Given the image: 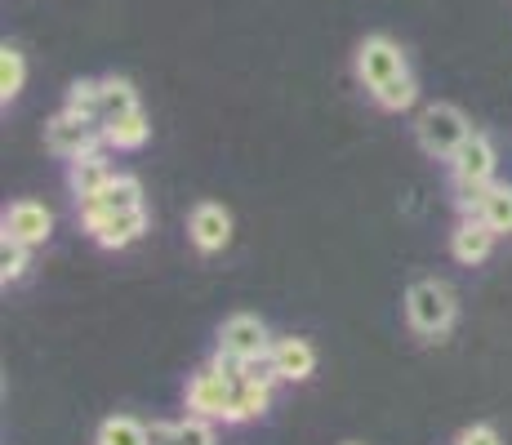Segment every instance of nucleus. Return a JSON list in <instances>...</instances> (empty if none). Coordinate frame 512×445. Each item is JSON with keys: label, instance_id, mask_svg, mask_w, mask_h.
I'll return each mask as SVG.
<instances>
[{"label": "nucleus", "instance_id": "1", "mask_svg": "<svg viewBox=\"0 0 512 445\" xmlns=\"http://www.w3.org/2000/svg\"><path fill=\"white\" fill-rule=\"evenodd\" d=\"M455 312H459V303L446 281H432L428 276V281H415L406 290V321L419 339H441V334H450Z\"/></svg>", "mask_w": 512, "mask_h": 445}, {"label": "nucleus", "instance_id": "2", "mask_svg": "<svg viewBox=\"0 0 512 445\" xmlns=\"http://www.w3.org/2000/svg\"><path fill=\"white\" fill-rule=\"evenodd\" d=\"M415 138H419V147L428 156L450 161V156H455L459 147L472 138V125H468V116L459 112L455 103H432V107H423V112H419Z\"/></svg>", "mask_w": 512, "mask_h": 445}, {"label": "nucleus", "instance_id": "3", "mask_svg": "<svg viewBox=\"0 0 512 445\" xmlns=\"http://www.w3.org/2000/svg\"><path fill=\"white\" fill-rule=\"evenodd\" d=\"M98 143H103V125L72 112V107H63V112L45 125V147L54 156H67V161H76V156H85V152H98Z\"/></svg>", "mask_w": 512, "mask_h": 445}, {"label": "nucleus", "instance_id": "4", "mask_svg": "<svg viewBox=\"0 0 512 445\" xmlns=\"http://www.w3.org/2000/svg\"><path fill=\"white\" fill-rule=\"evenodd\" d=\"M410 72L406 67V49H401L392 36H366L357 49V76L366 89H379L383 81H392V76Z\"/></svg>", "mask_w": 512, "mask_h": 445}, {"label": "nucleus", "instance_id": "5", "mask_svg": "<svg viewBox=\"0 0 512 445\" xmlns=\"http://www.w3.org/2000/svg\"><path fill=\"white\" fill-rule=\"evenodd\" d=\"M272 343L277 339L268 334V325H263L259 316H250V312H236V316H228V321L219 325V352H232V356H241V361L268 356Z\"/></svg>", "mask_w": 512, "mask_h": 445}, {"label": "nucleus", "instance_id": "6", "mask_svg": "<svg viewBox=\"0 0 512 445\" xmlns=\"http://www.w3.org/2000/svg\"><path fill=\"white\" fill-rule=\"evenodd\" d=\"M187 410L201 414V419H223L228 423V410H232V383L223 379L214 365H205V370L192 374V383H187Z\"/></svg>", "mask_w": 512, "mask_h": 445}, {"label": "nucleus", "instance_id": "7", "mask_svg": "<svg viewBox=\"0 0 512 445\" xmlns=\"http://www.w3.org/2000/svg\"><path fill=\"white\" fill-rule=\"evenodd\" d=\"M495 143L486 134L472 130V138L450 156V183H495Z\"/></svg>", "mask_w": 512, "mask_h": 445}, {"label": "nucleus", "instance_id": "8", "mask_svg": "<svg viewBox=\"0 0 512 445\" xmlns=\"http://www.w3.org/2000/svg\"><path fill=\"white\" fill-rule=\"evenodd\" d=\"M85 232L94 236L103 250H125L147 232V210H116V214H98V219L85 223Z\"/></svg>", "mask_w": 512, "mask_h": 445}, {"label": "nucleus", "instance_id": "9", "mask_svg": "<svg viewBox=\"0 0 512 445\" xmlns=\"http://www.w3.org/2000/svg\"><path fill=\"white\" fill-rule=\"evenodd\" d=\"M5 236L36 250V245H45L49 236H54V214H49L41 201H14L5 210Z\"/></svg>", "mask_w": 512, "mask_h": 445}, {"label": "nucleus", "instance_id": "10", "mask_svg": "<svg viewBox=\"0 0 512 445\" xmlns=\"http://www.w3.org/2000/svg\"><path fill=\"white\" fill-rule=\"evenodd\" d=\"M187 236H192V245L201 254H219L232 241V214L214 201H201L192 210V219H187Z\"/></svg>", "mask_w": 512, "mask_h": 445}, {"label": "nucleus", "instance_id": "11", "mask_svg": "<svg viewBox=\"0 0 512 445\" xmlns=\"http://www.w3.org/2000/svg\"><path fill=\"white\" fill-rule=\"evenodd\" d=\"M143 205V183L134 174H112V183L98 196H85L81 201V223L98 219V214H116V210H139Z\"/></svg>", "mask_w": 512, "mask_h": 445}, {"label": "nucleus", "instance_id": "12", "mask_svg": "<svg viewBox=\"0 0 512 445\" xmlns=\"http://www.w3.org/2000/svg\"><path fill=\"white\" fill-rule=\"evenodd\" d=\"M495 227H490L481 214H468L464 223L450 232V254H455L464 267H477V263H486L490 259V250H495Z\"/></svg>", "mask_w": 512, "mask_h": 445}, {"label": "nucleus", "instance_id": "13", "mask_svg": "<svg viewBox=\"0 0 512 445\" xmlns=\"http://www.w3.org/2000/svg\"><path fill=\"white\" fill-rule=\"evenodd\" d=\"M147 134H152V121H147L143 107H134V112H121L112 116V121H103V143L116 147V152H139L147 143Z\"/></svg>", "mask_w": 512, "mask_h": 445}, {"label": "nucleus", "instance_id": "14", "mask_svg": "<svg viewBox=\"0 0 512 445\" xmlns=\"http://www.w3.org/2000/svg\"><path fill=\"white\" fill-rule=\"evenodd\" d=\"M67 183H72L76 201H85V196H98L107 183H112V165L103 161V152H85L72 161V170H67Z\"/></svg>", "mask_w": 512, "mask_h": 445}, {"label": "nucleus", "instance_id": "15", "mask_svg": "<svg viewBox=\"0 0 512 445\" xmlns=\"http://www.w3.org/2000/svg\"><path fill=\"white\" fill-rule=\"evenodd\" d=\"M272 356L281 365V379H290V383L312 379V370H317V348L308 339H277L272 343Z\"/></svg>", "mask_w": 512, "mask_h": 445}, {"label": "nucleus", "instance_id": "16", "mask_svg": "<svg viewBox=\"0 0 512 445\" xmlns=\"http://www.w3.org/2000/svg\"><path fill=\"white\" fill-rule=\"evenodd\" d=\"M272 410V388L263 383H232V410H228V423H245V419H263Z\"/></svg>", "mask_w": 512, "mask_h": 445}, {"label": "nucleus", "instance_id": "17", "mask_svg": "<svg viewBox=\"0 0 512 445\" xmlns=\"http://www.w3.org/2000/svg\"><path fill=\"white\" fill-rule=\"evenodd\" d=\"M370 98L383 112H406V107L419 103V81L410 72H401V76H392V81H383L379 89H370Z\"/></svg>", "mask_w": 512, "mask_h": 445}, {"label": "nucleus", "instance_id": "18", "mask_svg": "<svg viewBox=\"0 0 512 445\" xmlns=\"http://www.w3.org/2000/svg\"><path fill=\"white\" fill-rule=\"evenodd\" d=\"M94 445H147V428L130 414H112V419L98 423Z\"/></svg>", "mask_w": 512, "mask_h": 445}, {"label": "nucleus", "instance_id": "19", "mask_svg": "<svg viewBox=\"0 0 512 445\" xmlns=\"http://www.w3.org/2000/svg\"><path fill=\"white\" fill-rule=\"evenodd\" d=\"M477 214L495 227L499 236H508L512 232V183H490V192H486V201H481Z\"/></svg>", "mask_w": 512, "mask_h": 445}, {"label": "nucleus", "instance_id": "20", "mask_svg": "<svg viewBox=\"0 0 512 445\" xmlns=\"http://www.w3.org/2000/svg\"><path fill=\"white\" fill-rule=\"evenodd\" d=\"M23 85H27V58L18 54L14 45H5L0 49V98L14 103V98L23 94Z\"/></svg>", "mask_w": 512, "mask_h": 445}, {"label": "nucleus", "instance_id": "21", "mask_svg": "<svg viewBox=\"0 0 512 445\" xmlns=\"http://www.w3.org/2000/svg\"><path fill=\"white\" fill-rule=\"evenodd\" d=\"M139 107V89H134L125 76H107L103 81V121H112V116L121 112H134Z\"/></svg>", "mask_w": 512, "mask_h": 445}, {"label": "nucleus", "instance_id": "22", "mask_svg": "<svg viewBox=\"0 0 512 445\" xmlns=\"http://www.w3.org/2000/svg\"><path fill=\"white\" fill-rule=\"evenodd\" d=\"M27 267H32V245L23 241H9V236H0V281L14 285L27 276Z\"/></svg>", "mask_w": 512, "mask_h": 445}, {"label": "nucleus", "instance_id": "23", "mask_svg": "<svg viewBox=\"0 0 512 445\" xmlns=\"http://www.w3.org/2000/svg\"><path fill=\"white\" fill-rule=\"evenodd\" d=\"M67 107L103 125V81H76L67 89Z\"/></svg>", "mask_w": 512, "mask_h": 445}, {"label": "nucleus", "instance_id": "24", "mask_svg": "<svg viewBox=\"0 0 512 445\" xmlns=\"http://www.w3.org/2000/svg\"><path fill=\"white\" fill-rule=\"evenodd\" d=\"M214 419H201V414H192V419L179 423V432H174V445H214Z\"/></svg>", "mask_w": 512, "mask_h": 445}, {"label": "nucleus", "instance_id": "25", "mask_svg": "<svg viewBox=\"0 0 512 445\" xmlns=\"http://www.w3.org/2000/svg\"><path fill=\"white\" fill-rule=\"evenodd\" d=\"M245 379L250 383H263V388H272V383H281V365L277 356H254V361H245Z\"/></svg>", "mask_w": 512, "mask_h": 445}, {"label": "nucleus", "instance_id": "26", "mask_svg": "<svg viewBox=\"0 0 512 445\" xmlns=\"http://www.w3.org/2000/svg\"><path fill=\"white\" fill-rule=\"evenodd\" d=\"M455 445H504V437H499L490 423H472V428H464L455 437Z\"/></svg>", "mask_w": 512, "mask_h": 445}, {"label": "nucleus", "instance_id": "27", "mask_svg": "<svg viewBox=\"0 0 512 445\" xmlns=\"http://www.w3.org/2000/svg\"><path fill=\"white\" fill-rule=\"evenodd\" d=\"M179 423H147V445H174Z\"/></svg>", "mask_w": 512, "mask_h": 445}, {"label": "nucleus", "instance_id": "28", "mask_svg": "<svg viewBox=\"0 0 512 445\" xmlns=\"http://www.w3.org/2000/svg\"><path fill=\"white\" fill-rule=\"evenodd\" d=\"M348 445H357V441H348Z\"/></svg>", "mask_w": 512, "mask_h": 445}]
</instances>
